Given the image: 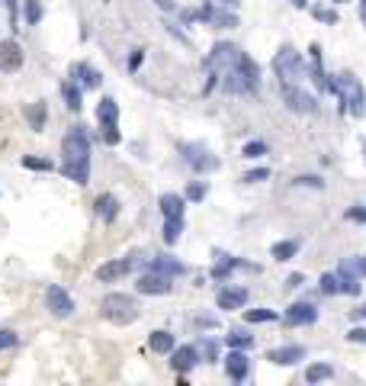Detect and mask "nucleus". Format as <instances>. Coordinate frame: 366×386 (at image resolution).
Here are the masks:
<instances>
[{
    "instance_id": "nucleus-47",
    "label": "nucleus",
    "mask_w": 366,
    "mask_h": 386,
    "mask_svg": "<svg viewBox=\"0 0 366 386\" xmlns=\"http://www.w3.org/2000/svg\"><path fill=\"white\" fill-rule=\"evenodd\" d=\"M286 284H289V286H299V284H305V277H302V274H289V277H286Z\"/></svg>"
},
{
    "instance_id": "nucleus-37",
    "label": "nucleus",
    "mask_w": 366,
    "mask_h": 386,
    "mask_svg": "<svg viewBox=\"0 0 366 386\" xmlns=\"http://www.w3.org/2000/svg\"><path fill=\"white\" fill-rule=\"evenodd\" d=\"M19 344V335L13 328H0V351H7V348H17Z\"/></svg>"
},
{
    "instance_id": "nucleus-31",
    "label": "nucleus",
    "mask_w": 366,
    "mask_h": 386,
    "mask_svg": "<svg viewBox=\"0 0 366 386\" xmlns=\"http://www.w3.org/2000/svg\"><path fill=\"white\" fill-rule=\"evenodd\" d=\"M334 377V367L331 364H312V367L305 370V380L308 383H321V380H331Z\"/></svg>"
},
{
    "instance_id": "nucleus-19",
    "label": "nucleus",
    "mask_w": 366,
    "mask_h": 386,
    "mask_svg": "<svg viewBox=\"0 0 366 386\" xmlns=\"http://www.w3.org/2000/svg\"><path fill=\"white\" fill-rule=\"evenodd\" d=\"M238 59V45L232 43H218L216 49H212V55H209L206 65L209 68H218V71H225V68H232V61Z\"/></svg>"
},
{
    "instance_id": "nucleus-13",
    "label": "nucleus",
    "mask_w": 366,
    "mask_h": 386,
    "mask_svg": "<svg viewBox=\"0 0 366 386\" xmlns=\"http://www.w3.org/2000/svg\"><path fill=\"white\" fill-rule=\"evenodd\" d=\"M283 100L292 113H315V97L305 93V91H299V87H292V84H286Z\"/></svg>"
},
{
    "instance_id": "nucleus-9",
    "label": "nucleus",
    "mask_w": 366,
    "mask_h": 386,
    "mask_svg": "<svg viewBox=\"0 0 366 386\" xmlns=\"http://www.w3.org/2000/svg\"><path fill=\"white\" fill-rule=\"evenodd\" d=\"M132 268H135V254L132 258L106 261V264L97 268V280H100V284H116V280H122L125 274H132Z\"/></svg>"
},
{
    "instance_id": "nucleus-15",
    "label": "nucleus",
    "mask_w": 366,
    "mask_h": 386,
    "mask_svg": "<svg viewBox=\"0 0 366 386\" xmlns=\"http://www.w3.org/2000/svg\"><path fill=\"white\" fill-rule=\"evenodd\" d=\"M216 302H218V309H244V302H248V290H244V286L228 284V286L218 290Z\"/></svg>"
},
{
    "instance_id": "nucleus-51",
    "label": "nucleus",
    "mask_w": 366,
    "mask_h": 386,
    "mask_svg": "<svg viewBox=\"0 0 366 386\" xmlns=\"http://www.w3.org/2000/svg\"><path fill=\"white\" fill-rule=\"evenodd\" d=\"M357 319H366V302H363V306L357 309Z\"/></svg>"
},
{
    "instance_id": "nucleus-54",
    "label": "nucleus",
    "mask_w": 366,
    "mask_h": 386,
    "mask_svg": "<svg viewBox=\"0 0 366 386\" xmlns=\"http://www.w3.org/2000/svg\"><path fill=\"white\" fill-rule=\"evenodd\" d=\"M331 3H347V0H331Z\"/></svg>"
},
{
    "instance_id": "nucleus-3",
    "label": "nucleus",
    "mask_w": 366,
    "mask_h": 386,
    "mask_svg": "<svg viewBox=\"0 0 366 386\" xmlns=\"http://www.w3.org/2000/svg\"><path fill=\"white\" fill-rule=\"evenodd\" d=\"M331 91L341 97L344 109H347L350 116H366V93H363V84H360L357 77L350 75V71H344V75H337L331 81Z\"/></svg>"
},
{
    "instance_id": "nucleus-5",
    "label": "nucleus",
    "mask_w": 366,
    "mask_h": 386,
    "mask_svg": "<svg viewBox=\"0 0 366 386\" xmlns=\"http://www.w3.org/2000/svg\"><path fill=\"white\" fill-rule=\"evenodd\" d=\"M97 123L103 129V142L106 145H116L119 142V103L113 97H103L97 103Z\"/></svg>"
},
{
    "instance_id": "nucleus-39",
    "label": "nucleus",
    "mask_w": 366,
    "mask_h": 386,
    "mask_svg": "<svg viewBox=\"0 0 366 386\" xmlns=\"http://www.w3.org/2000/svg\"><path fill=\"white\" fill-rule=\"evenodd\" d=\"M318 286H321V293L334 296V293H337V274H321V280H318Z\"/></svg>"
},
{
    "instance_id": "nucleus-1",
    "label": "nucleus",
    "mask_w": 366,
    "mask_h": 386,
    "mask_svg": "<svg viewBox=\"0 0 366 386\" xmlns=\"http://www.w3.org/2000/svg\"><path fill=\"white\" fill-rule=\"evenodd\" d=\"M61 174L74 184H87L90 177V139L83 126H71L61 139Z\"/></svg>"
},
{
    "instance_id": "nucleus-34",
    "label": "nucleus",
    "mask_w": 366,
    "mask_h": 386,
    "mask_svg": "<svg viewBox=\"0 0 366 386\" xmlns=\"http://www.w3.org/2000/svg\"><path fill=\"white\" fill-rule=\"evenodd\" d=\"M23 168H29V171H51L55 164H51L49 158H35V155H26V158H23Z\"/></svg>"
},
{
    "instance_id": "nucleus-6",
    "label": "nucleus",
    "mask_w": 366,
    "mask_h": 386,
    "mask_svg": "<svg viewBox=\"0 0 366 386\" xmlns=\"http://www.w3.org/2000/svg\"><path fill=\"white\" fill-rule=\"evenodd\" d=\"M232 71L238 75V81L244 84V91H248V93H257V87H260V71H257V65H254V59H250V55L238 52V59L232 61Z\"/></svg>"
},
{
    "instance_id": "nucleus-49",
    "label": "nucleus",
    "mask_w": 366,
    "mask_h": 386,
    "mask_svg": "<svg viewBox=\"0 0 366 386\" xmlns=\"http://www.w3.org/2000/svg\"><path fill=\"white\" fill-rule=\"evenodd\" d=\"M216 3H218V7H228V10H234V7H238V3H241V0H216Z\"/></svg>"
},
{
    "instance_id": "nucleus-35",
    "label": "nucleus",
    "mask_w": 366,
    "mask_h": 386,
    "mask_svg": "<svg viewBox=\"0 0 366 386\" xmlns=\"http://www.w3.org/2000/svg\"><path fill=\"white\" fill-rule=\"evenodd\" d=\"M225 341L232 344V348H244V351H248L250 344H254V335H244V332H232V335L225 338Z\"/></svg>"
},
{
    "instance_id": "nucleus-48",
    "label": "nucleus",
    "mask_w": 366,
    "mask_h": 386,
    "mask_svg": "<svg viewBox=\"0 0 366 386\" xmlns=\"http://www.w3.org/2000/svg\"><path fill=\"white\" fill-rule=\"evenodd\" d=\"M202 351H206V357L212 361V357H216V344H212V341H206V344H202Z\"/></svg>"
},
{
    "instance_id": "nucleus-38",
    "label": "nucleus",
    "mask_w": 366,
    "mask_h": 386,
    "mask_svg": "<svg viewBox=\"0 0 366 386\" xmlns=\"http://www.w3.org/2000/svg\"><path fill=\"white\" fill-rule=\"evenodd\" d=\"M292 187H315V190H321V187H325V180H321V177H315V174H302V177H296V180H292Z\"/></svg>"
},
{
    "instance_id": "nucleus-52",
    "label": "nucleus",
    "mask_w": 366,
    "mask_h": 386,
    "mask_svg": "<svg viewBox=\"0 0 366 386\" xmlns=\"http://www.w3.org/2000/svg\"><path fill=\"white\" fill-rule=\"evenodd\" d=\"M289 3H296V7H305L308 0H289Z\"/></svg>"
},
{
    "instance_id": "nucleus-30",
    "label": "nucleus",
    "mask_w": 366,
    "mask_h": 386,
    "mask_svg": "<svg viewBox=\"0 0 366 386\" xmlns=\"http://www.w3.org/2000/svg\"><path fill=\"white\" fill-rule=\"evenodd\" d=\"M270 254H273V261H292L296 254H299V242H292V238L289 242H276Z\"/></svg>"
},
{
    "instance_id": "nucleus-11",
    "label": "nucleus",
    "mask_w": 366,
    "mask_h": 386,
    "mask_svg": "<svg viewBox=\"0 0 366 386\" xmlns=\"http://www.w3.org/2000/svg\"><path fill=\"white\" fill-rule=\"evenodd\" d=\"M337 293L357 296L360 293V264L357 261H344L337 270Z\"/></svg>"
},
{
    "instance_id": "nucleus-55",
    "label": "nucleus",
    "mask_w": 366,
    "mask_h": 386,
    "mask_svg": "<svg viewBox=\"0 0 366 386\" xmlns=\"http://www.w3.org/2000/svg\"><path fill=\"white\" fill-rule=\"evenodd\" d=\"M7 3H10V10H13V0H7Z\"/></svg>"
},
{
    "instance_id": "nucleus-29",
    "label": "nucleus",
    "mask_w": 366,
    "mask_h": 386,
    "mask_svg": "<svg viewBox=\"0 0 366 386\" xmlns=\"http://www.w3.org/2000/svg\"><path fill=\"white\" fill-rule=\"evenodd\" d=\"M42 17H45V7H42V0H26V3H23V20H26V26H39Z\"/></svg>"
},
{
    "instance_id": "nucleus-7",
    "label": "nucleus",
    "mask_w": 366,
    "mask_h": 386,
    "mask_svg": "<svg viewBox=\"0 0 366 386\" xmlns=\"http://www.w3.org/2000/svg\"><path fill=\"white\" fill-rule=\"evenodd\" d=\"M45 306H49V312L55 316V319H67V316L74 312V300H71V293L58 284H51L49 290H45Z\"/></svg>"
},
{
    "instance_id": "nucleus-4",
    "label": "nucleus",
    "mask_w": 366,
    "mask_h": 386,
    "mask_svg": "<svg viewBox=\"0 0 366 386\" xmlns=\"http://www.w3.org/2000/svg\"><path fill=\"white\" fill-rule=\"evenodd\" d=\"M273 71H276V77H280L283 84H292V81H299V77L305 75L302 55H299L296 49H289V45H283V49L276 52V59H273Z\"/></svg>"
},
{
    "instance_id": "nucleus-32",
    "label": "nucleus",
    "mask_w": 366,
    "mask_h": 386,
    "mask_svg": "<svg viewBox=\"0 0 366 386\" xmlns=\"http://www.w3.org/2000/svg\"><path fill=\"white\" fill-rule=\"evenodd\" d=\"M183 236V219H164V242L177 245Z\"/></svg>"
},
{
    "instance_id": "nucleus-45",
    "label": "nucleus",
    "mask_w": 366,
    "mask_h": 386,
    "mask_svg": "<svg viewBox=\"0 0 366 386\" xmlns=\"http://www.w3.org/2000/svg\"><path fill=\"white\" fill-rule=\"evenodd\" d=\"M142 59H145V52H142V49H135V52H132V59H129V71H135V68L142 65Z\"/></svg>"
},
{
    "instance_id": "nucleus-17",
    "label": "nucleus",
    "mask_w": 366,
    "mask_h": 386,
    "mask_svg": "<svg viewBox=\"0 0 366 386\" xmlns=\"http://www.w3.org/2000/svg\"><path fill=\"white\" fill-rule=\"evenodd\" d=\"M71 81H74L77 87H87V91H93V87L103 84V75L97 71V68L83 65V61H77L74 68H71Z\"/></svg>"
},
{
    "instance_id": "nucleus-50",
    "label": "nucleus",
    "mask_w": 366,
    "mask_h": 386,
    "mask_svg": "<svg viewBox=\"0 0 366 386\" xmlns=\"http://www.w3.org/2000/svg\"><path fill=\"white\" fill-rule=\"evenodd\" d=\"M360 20H363V26H366V0H360Z\"/></svg>"
},
{
    "instance_id": "nucleus-44",
    "label": "nucleus",
    "mask_w": 366,
    "mask_h": 386,
    "mask_svg": "<svg viewBox=\"0 0 366 386\" xmlns=\"http://www.w3.org/2000/svg\"><path fill=\"white\" fill-rule=\"evenodd\" d=\"M151 3H154L158 10H164V13H174V10H177L174 0H151Z\"/></svg>"
},
{
    "instance_id": "nucleus-41",
    "label": "nucleus",
    "mask_w": 366,
    "mask_h": 386,
    "mask_svg": "<svg viewBox=\"0 0 366 386\" xmlns=\"http://www.w3.org/2000/svg\"><path fill=\"white\" fill-rule=\"evenodd\" d=\"M241 155L244 158H260V155H266V145L264 142H248L241 148Z\"/></svg>"
},
{
    "instance_id": "nucleus-28",
    "label": "nucleus",
    "mask_w": 366,
    "mask_h": 386,
    "mask_svg": "<svg viewBox=\"0 0 366 386\" xmlns=\"http://www.w3.org/2000/svg\"><path fill=\"white\" fill-rule=\"evenodd\" d=\"M216 268H212V277L216 280H228V274H232L234 268H241V261H234V258H228V254H216Z\"/></svg>"
},
{
    "instance_id": "nucleus-27",
    "label": "nucleus",
    "mask_w": 366,
    "mask_h": 386,
    "mask_svg": "<svg viewBox=\"0 0 366 386\" xmlns=\"http://www.w3.org/2000/svg\"><path fill=\"white\" fill-rule=\"evenodd\" d=\"M61 97H65V107L67 109H81L83 107V93H81V87L74 84V81H65V84H61Z\"/></svg>"
},
{
    "instance_id": "nucleus-2",
    "label": "nucleus",
    "mask_w": 366,
    "mask_h": 386,
    "mask_svg": "<svg viewBox=\"0 0 366 386\" xmlns=\"http://www.w3.org/2000/svg\"><path fill=\"white\" fill-rule=\"evenodd\" d=\"M100 316L106 322H113V325H132L138 316H142V309H138V300L129 293H106L100 302Z\"/></svg>"
},
{
    "instance_id": "nucleus-24",
    "label": "nucleus",
    "mask_w": 366,
    "mask_h": 386,
    "mask_svg": "<svg viewBox=\"0 0 366 386\" xmlns=\"http://www.w3.org/2000/svg\"><path fill=\"white\" fill-rule=\"evenodd\" d=\"M174 335H170V332H164V328H158V332H151L148 335V348L154 354H170L174 351Z\"/></svg>"
},
{
    "instance_id": "nucleus-33",
    "label": "nucleus",
    "mask_w": 366,
    "mask_h": 386,
    "mask_svg": "<svg viewBox=\"0 0 366 386\" xmlns=\"http://www.w3.org/2000/svg\"><path fill=\"white\" fill-rule=\"evenodd\" d=\"M244 322H250V325L276 322V312H273V309H248V312H244Z\"/></svg>"
},
{
    "instance_id": "nucleus-18",
    "label": "nucleus",
    "mask_w": 366,
    "mask_h": 386,
    "mask_svg": "<svg viewBox=\"0 0 366 386\" xmlns=\"http://www.w3.org/2000/svg\"><path fill=\"white\" fill-rule=\"evenodd\" d=\"M318 319V309L312 302H292L289 309H286V322L289 325H312Z\"/></svg>"
},
{
    "instance_id": "nucleus-46",
    "label": "nucleus",
    "mask_w": 366,
    "mask_h": 386,
    "mask_svg": "<svg viewBox=\"0 0 366 386\" xmlns=\"http://www.w3.org/2000/svg\"><path fill=\"white\" fill-rule=\"evenodd\" d=\"M347 338H350V341H360V344H363L366 341V328H353V332H347Z\"/></svg>"
},
{
    "instance_id": "nucleus-21",
    "label": "nucleus",
    "mask_w": 366,
    "mask_h": 386,
    "mask_svg": "<svg viewBox=\"0 0 366 386\" xmlns=\"http://www.w3.org/2000/svg\"><path fill=\"white\" fill-rule=\"evenodd\" d=\"M93 213H97L103 222H113V219L119 216V200L113 193H100V196L93 200Z\"/></svg>"
},
{
    "instance_id": "nucleus-8",
    "label": "nucleus",
    "mask_w": 366,
    "mask_h": 386,
    "mask_svg": "<svg viewBox=\"0 0 366 386\" xmlns=\"http://www.w3.org/2000/svg\"><path fill=\"white\" fill-rule=\"evenodd\" d=\"M23 68V45L17 39H3L0 43V75H17Z\"/></svg>"
},
{
    "instance_id": "nucleus-12",
    "label": "nucleus",
    "mask_w": 366,
    "mask_h": 386,
    "mask_svg": "<svg viewBox=\"0 0 366 386\" xmlns=\"http://www.w3.org/2000/svg\"><path fill=\"white\" fill-rule=\"evenodd\" d=\"M180 151H183V161H186V164H193V171H212V168H218V158H212L202 145H180Z\"/></svg>"
},
{
    "instance_id": "nucleus-16",
    "label": "nucleus",
    "mask_w": 366,
    "mask_h": 386,
    "mask_svg": "<svg viewBox=\"0 0 366 386\" xmlns=\"http://www.w3.org/2000/svg\"><path fill=\"white\" fill-rule=\"evenodd\" d=\"M200 20H206L209 26H218V29H234V26H238V17L225 7H202Z\"/></svg>"
},
{
    "instance_id": "nucleus-36",
    "label": "nucleus",
    "mask_w": 366,
    "mask_h": 386,
    "mask_svg": "<svg viewBox=\"0 0 366 386\" xmlns=\"http://www.w3.org/2000/svg\"><path fill=\"white\" fill-rule=\"evenodd\" d=\"M186 200H193V203L206 200V184H202V180H190V187H186Z\"/></svg>"
},
{
    "instance_id": "nucleus-26",
    "label": "nucleus",
    "mask_w": 366,
    "mask_h": 386,
    "mask_svg": "<svg viewBox=\"0 0 366 386\" xmlns=\"http://www.w3.org/2000/svg\"><path fill=\"white\" fill-rule=\"evenodd\" d=\"M161 213H164V219H183V196H177V193H164L161 196Z\"/></svg>"
},
{
    "instance_id": "nucleus-43",
    "label": "nucleus",
    "mask_w": 366,
    "mask_h": 386,
    "mask_svg": "<svg viewBox=\"0 0 366 386\" xmlns=\"http://www.w3.org/2000/svg\"><path fill=\"white\" fill-rule=\"evenodd\" d=\"M350 222H366V206H347Z\"/></svg>"
},
{
    "instance_id": "nucleus-10",
    "label": "nucleus",
    "mask_w": 366,
    "mask_h": 386,
    "mask_svg": "<svg viewBox=\"0 0 366 386\" xmlns=\"http://www.w3.org/2000/svg\"><path fill=\"white\" fill-rule=\"evenodd\" d=\"M138 293L145 296H167L170 290H174V284H170V277H164V274H158V270H148V274H142L138 277Z\"/></svg>"
},
{
    "instance_id": "nucleus-25",
    "label": "nucleus",
    "mask_w": 366,
    "mask_h": 386,
    "mask_svg": "<svg viewBox=\"0 0 366 386\" xmlns=\"http://www.w3.org/2000/svg\"><path fill=\"white\" fill-rule=\"evenodd\" d=\"M45 116H49V109H45V103H42V100H35V103L26 107V123H29L33 132H42V129H45Z\"/></svg>"
},
{
    "instance_id": "nucleus-53",
    "label": "nucleus",
    "mask_w": 366,
    "mask_h": 386,
    "mask_svg": "<svg viewBox=\"0 0 366 386\" xmlns=\"http://www.w3.org/2000/svg\"><path fill=\"white\" fill-rule=\"evenodd\" d=\"M360 274H366V258H363V261H360Z\"/></svg>"
},
{
    "instance_id": "nucleus-22",
    "label": "nucleus",
    "mask_w": 366,
    "mask_h": 386,
    "mask_svg": "<svg viewBox=\"0 0 366 386\" xmlns=\"http://www.w3.org/2000/svg\"><path fill=\"white\" fill-rule=\"evenodd\" d=\"M225 373H228L232 380L248 377V354H241V348H234V351L225 357Z\"/></svg>"
},
{
    "instance_id": "nucleus-14",
    "label": "nucleus",
    "mask_w": 366,
    "mask_h": 386,
    "mask_svg": "<svg viewBox=\"0 0 366 386\" xmlns=\"http://www.w3.org/2000/svg\"><path fill=\"white\" fill-rule=\"evenodd\" d=\"M196 361H200V351H196L193 344H180V348L174 344V351H170V367H174L177 373L193 370V367H196Z\"/></svg>"
},
{
    "instance_id": "nucleus-20",
    "label": "nucleus",
    "mask_w": 366,
    "mask_h": 386,
    "mask_svg": "<svg viewBox=\"0 0 366 386\" xmlns=\"http://www.w3.org/2000/svg\"><path fill=\"white\" fill-rule=\"evenodd\" d=\"M302 357H305V348H302V344H286V348H273V351L266 354V361L280 364V367H289V364L302 361Z\"/></svg>"
},
{
    "instance_id": "nucleus-23",
    "label": "nucleus",
    "mask_w": 366,
    "mask_h": 386,
    "mask_svg": "<svg viewBox=\"0 0 366 386\" xmlns=\"http://www.w3.org/2000/svg\"><path fill=\"white\" fill-rule=\"evenodd\" d=\"M151 270H158V274H164V277H183L186 274V268H183L177 258H170V254H161V258L151 261Z\"/></svg>"
},
{
    "instance_id": "nucleus-42",
    "label": "nucleus",
    "mask_w": 366,
    "mask_h": 386,
    "mask_svg": "<svg viewBox=\"0 0 366 386\" xmlns=\"http://www.w3.org/2000/svg\"><path fill=\"white\" fill-rule=\"evenodd\" d=\"M266 177H270V171H266V168H254V171H248L241 180H244V184H260V180H266Z\"/></svg>"
},
{
    "instance_id": "nucleus-40",
    "label": "nucleus",
    "mask_w": 366,
    "mask_h": 386,
    "mask_svg": "<svg viewBox=\"0 0 366 386\" xmlns=\"http://www.w3.org/2000/svg\"><path fill=\"white\" fill-rule=\"evenodd\" d=\"M312 17L318 20V23H337V13L334 10H328V7H312Z\"/></svg>"
}]
</instances>
